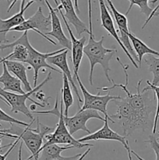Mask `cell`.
Listing matches in <instances>:
<instances>
[{"instance_id": "cell-1", "label": "cell", "mask_w": 159, "mask_h": 160, "mask_svg": "<svg viewBox=\"0 0 159 160\" xmlns=\"http://www.w3.org/2000/svg\"><path fill=\"white\" fill-rule=\"evenodd\" d=\"M91 0H88V20H89V38L88 42L84 48V54L87 56L90 62V74H89V83L90 85H93V72L96 64H100L104 70V76L107 78L108 82H112V79L109 77V72L111 68L109 67V62L112 59V56L117 52L116 49L104 48L103 45L104 37L102 36L101 40H95L93 33L91 20Z\"/></svg>"}, {"instance_id": "cell-2", "label": "cell", "mask_w": 159, "mask_h": 160, "mask_svg": "<svg viewBox=\"0 0 159 160\" xmlns=\"http://www.w3.org/2000/svg\"><path fill=\"white\" fill-rule=\"evenodd\" d=\"M53 130V128L41 123L39 119L37 118V128L35 129H32L30 127H25L24 129H21L15 128L13 124H11V128L7 129V131L9 134L20 137V140L31 152V156L34 160H38L43 139L46 134H50Z\"/></svg>"}, {"instance_id": "cell-3", "label": "cell", "mask_w": 159, "mask_h": 160, "mask_svg": "<svg viewBox=\"0 0 159 160\" xmlns=\"http://www.w3.org/2000/svg\"><path fill=\"white\" fill-rule=\"evenodd\" d=\"M51 80V73L49 72L48 76L46 77V78L39 85H37V87L34 88L31 92H26L25 94H17L13 93V92H6V91L3 90L0 87V99L2 100L5 103H6L11 108V112H14V113L21 112V113L24 114L26 117L31 119V121H33V120H34V117H33V113L30 111L29 108L26 106V101L28 99L32 103L37 105V106L45 108V105L44 103H40L37 102H35L34 99L31 98V95H32L33 94L40 90L41 88V87H43L46 83H48Z\"/></svg>"}, {"instance_id": "cell-4", "label": "cell", "mask_w": 159, "mask_h": 160, "mask_svg": "<svg viewBox=\"0 0 159 160\" xmlns=\"http://www.w3.org/2000/svg\"><path fill=\"white\" fill-rule=\"evenodd\" d=\"M113 102L116 105L117 110L116 113L112 114L110 117L118 120L123 131L124 137L131 135L137 130L145 131L147 128H151L149 124L143 121L137 115L126 98H122L121 99L115 100Z\"/></svg>"}, {"instance_id": "cell-5", "label": "cell", "mask_w": 159, "mask_h": 160, "mask_svg": "<svg viewBox=\"0 0 159 160\" xmlns=\"http://www.w3.org/2000/svg\"><path fill=\"white\" fill-rule=\"evenodd\" d=\"M59 108H60V111L56 116V117H59V122L57 123V126H56L54 132L51 133V134H48L45 136L46 142L42 145V147H46L48 145H54V144L67 145L68 146L71 145V146H73L76 148H82L84 147H93L94 145H92V144L81 143V142H78V140L75 139L73 137V135L70 134L65 121H64V108L62 99H61V104Z\"/></svg>"}, {"instance_id": "cell-6", "label": "cell", "mask_w": 159, "mask_h": 160, "mask_svg": "<svg viewBox=\"0 0 159 160\" xmlns=\"http://www.w3.org/2000/svg\"><path fill=\"white\" fill-rule=\"evenodd\" d=\"M76 81L79 83L80 88L82 92L83 96H84V101L82 107L79 110L83 111L85 109H93L98 112H101L104 115V117L108 116L107 112V106L109 102L115 101V100L121 99V96H113L110 95V92L106 95H100V92H98L97 95H92L86 89L84 85L83 84L82 81L80 79V77L78 74H74Z\"/></svg>"}, {"instance_id": "cell-7", "label": "cell", "mask_w": 159, "mask_h": 160, "mask_svg": "<svg viewBox=\"0 0 159 160\" xmlns=\"http://www.w3.org/2000/svg\"><path fill=\"white\" fill-rule=\"evenodd\" d=\"M51 28V15H48V17H45L43 13L41 7H38L37 10L35 13L31 17L20 23L18 26L12 28L10 31H18V32H24L28 31H34L41 36L45 38L47 41L51 42V44L55 45L56 42L51 40V38L46 36L45 33H42L41 31H47Z\"/></svg>"}, {"instance_id": "cell-8", "label": "cell", "mask_w": 159, "mask_h": 160, "mask_svg": "<svg viewBox=\"0 0 159 160\" xmlns=\"http://www.w3.org/2000/svg\"><path fill=\"white\" fill-rule=\"evenodd\" d=\"M26 46H27L28 50H29V59H28L27 64L30 66L28 68L31 69L33 68L34 72V87H37V78H38V73L39 70L41 69L44 68H48L49 70H53L55 72H57L59 73H62L59 70H58L57 69L53 67L52 66L50 65L49 63H48L47 62V59L49 58L50 56H55V55H57L59 53L65 51V48H62L61 49L57 50V51L51 52H47V53H42L40 52L37 51L32 45H31L30 42H28L26 43Z\"/></svg>"}, {"instance_id": "cell-9", "label": "cell", "mask_w": 159, "mask_h": 160, "mask_svg": "<svg viewBox=\"0 0 159 160\" xmlns=\"http://www.w3.org/2000/svg\"><path fill=\"white\" fill-rule=\"evenodd\" d=\"M90 119H98L101 121H104V118L98 113V111L93 109L79 110L73 117H64V121L71 135H73L79 131H86L90 134V131L87 129V123Z\"/></svg>"}, {"instance_id": "cell-10", "label": "cell", "mask_w": 159, "mask_h": 160, "mask_svg": "<svg viewBox=\"0 0 159 160\" xmlns=\"http://www.w3.org/2000/svg\"><path fill=\"white\" fill-rule=\"evenodd\" d=\"M106 2H107L108 5L109 10H111V12H112V16H113L114 19L115 20V23H116L117 26H118V31H119L118 36H119V38L121 40L122 43L123 44L125 48H126V50L131 55L132 59L136 62L137 61L139 62L138 57H137L135 51L132 48V44H131L130 40H129V36H128V33L130 31H129V26H128L127 17H126V15L121 13V12H119L117 10L116 8L115 7V6H114L113 3H112V2L111 0H106Z\"/></svg>"}, {"instance_id": "cell-11", "label": "cell", "mask_w": 159, "mask_h": 160, "mask_svg": "<svg viewBox=\"0 0 159 160\" xmlns=\"http://www.w3.org/2000/svg\"><path fill=\"white\" fill-rule=\"evenodd\" d=\"M55 2L57 5V7L55 8L56 11L61 15V17H62V20L64 21L65 27H66L67 31L70 34V39H71L70 41H71L72 44V62H73V69H74V74H78L80 65V62L82 61L83 56H84V48L85 46V42L87 38H86L85 36L82 37L80 39L76 38L71 28H70V25H69L68 22H67V20L65 19V16L62 12L60 5L57 2V0H55Z\"/></svg>"}, {"instance_id": "cell-12", "label": "cell", "mask_w": 159, "mask_h": 160, "mask_svg": "<svg viewBox=\"0 0 159 160\" xmlns=\"http://www.w3.org/2000/svg\"><path fill=\"white\" fill-rule=\"evenodd\" d=\"M98 3H99L100 7V17H101V27H102L103 28H104V29L108 32L109 35L113 37L114 39L118 42V44L120 45V47H121L122 49L123 50L125 54L127 56V57L129 58V60L131 61L132 65H133L136 68H139L138 64H137V62L132 59L131 55L129 54V52L126 50V48H125L123 44L122 43L121 40H120L119 36H118V32H117L116 29H115V24H114L113 19H112V15L110 14V12H109L108 6H107V5L105 4L104 0H98Z\"/></svg>"}, {"instance_id": "cell-13", "label": "cell", "mask_w": 159, "mask_h": 160, "mask_svg": "<svg viewBox=\"0 0 159 160\" xmlns=\"http://www.w3.org/2000/svg\"><path fill=\"white\" fill-rule=\"evenodd\" d=\"M108 121H111L112 123H115V121L110 117V116H107L104 117V125L102 128L98 131H95L94 133L88 134L84 138L78 139V142L81 143H86L88 141H99V140H110V141H117L119 142L120 143L123 144V145L125 147L128 146L129 144L126 141V137L122 136L116 133L115 131H112L108 125Z\"/></svg>"}, {"instance_id": "cell-14", "label": "cell", "mask_w": 159, "mask_h": 160, "mask_svg": "<svg viewBox=\"0 0 159 160\" xmlns=\"http://www.w3.org/2000/svg\"><path fill=\"white\" fill-rule=\"evenodd\" d=\"M45 4L48 6V9H49V14L51 15V31L49 32L45 33L46 36H52L54 37L56 40L59 42V43L65 49L71 51L72 49V44L71 41L68 39V38L65 36L64 34V31L62 30V24H61L60 20H59V17L57 15V11L55 9L51 6L48 0L45 1Z\"/></svg>"}, {"instance_id": "cell-15", "label": "cell", "mask_w": 159, "mask_h": 160, "mask_svg": "<svg viewBox=\"0 0 159 160\" xmlns=\"http://www.w3.org/2000/svg\"><path fill=\"white\" fill-rule=\"evenodd\" d=\"M24 3L25 1L22 0L20 11L12 17L6 19V20H2V18H0V44L8 42V40L6 39L7 33H9L12 28L18 26L26 20L24 18L25 11L34 3V2H28L26 6H24Z\"/></svg>"}, {"instance_id": "cell-16", "label": "cell", "mask_w": 159, "mask_h": 160, "mask_svg": "<svg viewBox=\"0 0 159 160\" xmlns=\"http://www.w3.org/2000/svg\"><path fill=\"white\" fill-rule=\"evenodd\" d=\"M68 52L69 50H65V51L59 53V54L50 56L49 58L47 59V62H48V63L51 64V65H55L59 67L61 70L62 74H65L67 77L69 82H70V84L73 87V91H74L75 94H76V97H77L78 108L80 109V104L84 102V101L82 100L81 97L80 96L77 87H76V83L74 82V80H73V76L71 74V70H70V67H69L68 61H67V54H68Z\"/></svg>"}, {"instance_id": "cell-17", "label": "cell", "mask_w": 159, "mask_h": 160, "mask_svg": "<svg viewBox=\"0 0 159 160\" xmlns=\"http://www.w3.org/2000/svg\"><path fill=\"white\" fill-rule=\"evenodd\" d=\"M59 2H60L59 5H60L62 9H63L65 10V13L63 14L65 19L68 20L69 23H71L74 27L77 35L80 36L83 33H87L88 34L89 28H87L86 23H84L78 17L73 1L72 0H59Z\"/></svg>"}, {"instance_id": "cell-18", "label": "cell", "mask_w": 159, "mask_h": 160, "mask_svg": "<svg viewBox=\"0 0 159 160\" xmlns=\"http://www.w3.org/2000/svg\"><path fill=\"white\" fill-rule=\"evenodd\" d=\"M2 73L0 76V83L3 84V90L17 94L26 93L22 88L21 81L17 77L11 74L4 62H2Z\"/></svg>"}, {"instance_id": "cell-19", "label": "cell", "mask_w": 159, "mask_h": 160, "mask_svg": "<svg viewBox=\"0 0 159 160\" xmlns=\"http://www.w3.org/2000/svg\"><path fill=\"white\" fill-rule=\"evenodd\" d=\"M3 62L6 64V67H7L8 70L10 73H13L14 76L17 77L20 81H21L22 84L23 85V88L25 89L26 92H30L33 90L31 88L30 82L28 81L27 75H26V68L23 62H17V61H12V60H5L3 58Z\"/></svg>"}, {"instance_id": "cell-20", "label": "cell", "mask_w": 159, "mask_h": 160, "mask_svg": "<svg viewBox=\"0 0 159 160\" xmlns=\"http://www.w3.org/2000/svg\"><path fill=\"white\" fill-rule=\"evenodd\" d=\"M128 36H129V40H130L131 44H132V48H133L136 54H137V57H138L139 68H140V66H141L142 59H143L144 55H153V56L159 57L158 52L155 51V50L152 49V48H150L149 46H147L143 41H141L140 38L136 37V36L134 35L132 33H131L130 31L128 33Z\"/></svg>"}, {"instance_id": "cell-21", "label": "cell", "mask_w": 159, "mask_h": 160, "mask_svg": "<svg viewBox=\"0 0 159 160\" xmlns=\"http://www.w3.org/2000/svg\"><path fill=\"white\" fill-rule=\"evenodd\" d=\"M62 79H63V84H62V100L64 106V117H68L69 115V109L70 106L73 104V93H72L71 88H70V84L69 82L67 77L65 74H62Z\"/></svg>"}, {"instance_id": "cell-22", "label": "cell", "mask_w": 159, "mask_h": 160, "mask_svg": "<svg viewBox=\"0 0 159 160\" xmlns=\"http://www.w3.org/2000/svg\"><path fill=\"white\" fill-rule=\"evenodd\" d=\"M130 3L129 8H128L127 11L126 12V15H127L129 12V11L131 10V9L132 8L133 6H139L140 9V12H143V14L147 17V21L145 22V23L143 24V26L142 27V28H144L145 26L148 23V22L151 20L154 17H155V13L154 12V9L151 8L149 6V0H128Z\"/></svg>"}, {"instance_id": "cell-23", "label": "cell", "mask_w": 159, "mask_h": 160, "mask_svg": "<svg viewBox=\"0 0 159 160\" xmlns=\"http://www.w3.org/2000/svg\"><path fill=\"white\" fill-rule=\"evenodd\" d=\"M145 62L147 65L148 70L154 76L152 82L151 83L153 85H157L159 83V57L149 55V56L145 59Z\"/></svg>"}, {"instance_id": "cell-24", "label": "cell", "mask_w": 159, "mask_h": 160, "mask_svg": "<svg viewBox=\"0 0 159 160\" xmlns=\"http://www.w3.org/2000/svg\"><path fill=\"white\" fill-rule=\"evenodd\" d=\"M147 84L149 86L151 91H153L154 93V95L157 98V107H156V112L155 115H154V124H153L152 128V133L155 134L156 131H157V120L159 118V86L157 85H153L150 81H147Z\"/></svg>"}, {"instance_id": "cell-25", "label": "cell", "mask_w": 159, "mask_h": 160, "mask_svg": "<svg viewBox=\"0 0 159 160\" xmlns=\"http://www.w3.org/2000/svg\"><path fill=\"white\" fill-rule=\"evenodd\" d=\"M0 121L6 122V123H10V125L11 124H18V125H21V126H23V127H31L34 120L31 121V123H30V124L29 123H25V122L20 121V120H17V119L13 118V117H12L11 116L8 115L6 112H5L4 111H3L2 109L0 108Z\"/></svg>"}, {"instance_id": "cell-26", "label": "cell", "mask_w": 159, "mask_h": 160, "mask_svg": "<svg viewBox=\"0 0 159 160\" xmlns=\"http://www.w3.org/2000/svg\"><path fill=\"white\" fill-rule=\"evenodd\" d=\"M145 142L150 144L151 148L154 150L156 155V160H159V143L157 142V139L154 135H150L149 139Z\"/></svg>"}, {"instance_id": "cell-27", "label": "cell", "mask_w": 159, "mask_h": 160, "mask_svg": "<svg viewBox=\"0 0 159 160\" xmlns=\"http://www.w3.org/2000/svg\"><path fill=\"white\" fill-rule=\"evenodd\" d=\"M82 154H76L75 156H70V157H64V156H55V157H51V158H48V159H41V160H77L81 156Z\"/></svg>"}, {"instance_id": "cell-28", "label": "cell", "mask_w": 159, "mask_h": 160, "mask_svg": "<svg viewBox=\"0 0 159 160\" xmlns=\"http://www.w3.org/2000/svg\"><path fill=\"white\" fill-rule=\"evenodd\" d=\"M35 97L37 98V99H38L39 102H46L48 106H49V105H50L49 103L47 102L48 100V98H50V97L47 98V97L45 96V93H44L42 91H41V90L37 91V93L35 94Z\"/></svg>"}, {"instance_id": "cell-29", "label": "cell", "mask_w": 159, "mask_h": 160, "mask_svg": "<svg viewBox=\"0 0 159 160\" xmlns=\"http://www.w3.org/2000/svg\"><path fill=\"white\" fill-rule=\"evenodd\" d=\"M0 136H2V137L11 138H14V139H17L19 138L17 135H15V134H9V133H8L7 129L0 130Z\"/></svg>"}, {"instance_id": "cell-30", "label": "cell", "mask_w": 159, "mask_h": 160, "mask_svg": "<svg viewBox=\"0 0 159 160\" xmlns=\"http://www.w3.org/2000/svg\"><path fill=\"white\" fill-rule=\"evenodd\" d=\"M23 142L20 140V147H19V152H18V160H23L22 159V148H23ZM26 160H27V159Z\"/></svg>"}, {"instance_id": "cell-31", "label": "cell", "mask_w": 159, "mask_h": 160, "mask_svg": "<svg viewBox=\"0 0 159 160\" xmlns=\"http://www.w3.org/2000/svg\"><path fill=\"white\" fill-rule=\"evenodd\" d=\"M90 150H91V149H90V148H87V151H86L85 152H84V153H83V154L81 155V156H80V157L79 159H78L77 160H84V158H85L86 156H87V155H88V153L90 152Z\"/></svg>"}, {"instance_id": "cell-32", "label": "cell", "mask_w": 159, "mask_h": 160, "mask_svg": "<svg viewBox=\"0 0 159 160\" xmlns=\"http://www.w3.org/2000/svg\"><path fill=\"white\" fill-rule=\"evenodd\" d=\"M125 148H126V150H127V153H128V158H129V160H132V153H131V150L130 148H129V146L128 145V146L125 147Z\"/></svg>"}, {"instance_id": "cell-33", "label": "cell", "mask_w": 159, "mask_h": 160, "mask_svg": "<svg viewBox=\"0 0 159 160\" xmlns=\"http://www.w3.org/2000/svg\"><path fill=\"white\" fill-rule=\"evenodd\" d=\"M37 105H35V104H34V103H32V104L31 105H30V111H31V112H35L36 111V108H37Z\"/></svg>"}, {"instance_id": "cell-34", "label": "cell", "mask_w": 159, "mask_h": 160, "mask_svg": "<svg viewBox=\"0 0 159 160\" xmlns=\"http://www.w3.org/2000/svg\"><path fill=\"white\" fill-rule=\"evenodd\" d=\"M17 1H18V0H12V2H11V4L9 5V9H8V10H7V12H9V11L11 10V9H12V8L13 7L14 5H15L16 3H17Z\"/></svg>"}, {"instance_id": "cell-35", "label": "cell", "mask_w": 159, "mask_h": 160, "mask_svg": "<svg viewBox=\"0 0 159 160\" xmlns=\"http://www.w3.org/2000/svg\"><path fill=\"white\" fill-rule=\"evenodd\" d=\"M74 2V6H75V9H76V11L77 12H80V9H79V6H78V0H73Z\"/></svg>"}, {"instance_id": "cell-36", "label": "cell", "mask_w": 159, "mask_h": 160, "mask_svg": "<svg viewBox=\"0 0 159 160\" xmlns=\"http://www.w3.org/2000/svg\"><path fill=\"white\" fill-rule=\"evenodd\" d=\"M131 153H132V155H134V156H136V158H137V159H138V160H145V159H142V158L140 157V156H139V155L137 154V153H136L135 152H134V151H131Z\"/></svg>"}, {"instance_id": "cell-37", "label": "cell", "mask_w": 159, "mask_h": 160, "mask_svg": "<svg viewBox=\"0 0 159 160\" xmlns=\"http://www.w3.org/2000/svg\"><path fill=\"white\" fill-rule=\"evenodd\" d=\"M22 1V0H21ZM23 1H26V0H23ZM27 1H32V2H38V3H44L45 2V1H46V0H27Z\"/></svg>"}, {"instance_id": "cell-38", "label": "cell", "mask_w": 159, "mask_h": 160, "mask_svg": "<svg viewBox=\"0 0 159 160\" xmlns=\"http://www.w3.org/2000/svg\"><path fill=\"white\" fill-rule=\"evenodd\" d=\"M12 143H11V144H9V145H4V146H2V139L0 138V150L1 149H2V148H6V147H9V146H11V145H12Z\"/></svg>"}, {"instance_id": "cell-39", "label": "cell", "mask_w": 159, "mask_h": 160, "mask_svg": "<svg viewBox=\"0 0 159 160\" xmlns=\"http://www.w3.org/2000/svg\"><path fill=\"white\" fill-rule=\"evenodd\" d=\"M157 1H158V0H152V1H151V2L152 3V4H154V3H155L156 2H157Z\"/></svg>"}, {"instance_id": "cell-40", "label": "cell", "mask_w": 159, "mask_h": 160, "mask_svg": "<svg viewBox=\"0 0 159 160\" xmlns=\"http://www.w3.org/2000/svg\"><path fill=\"white\" fill-rule=\"evenodd\" d=\"M27 160H34V159H33V157H32V156H30V157L29 158H27Z\"/></svg>"}, {"instance_id": "cell-41", "label": "cell", "mask_w": 159, "mask_h": 160, "mask_svg": "<svg viewBox=\"0 0 159 160\" xmlns=\"http://www.w3.org/2000/svg\"><path fill=\"white\" fill-rule=\"evenodd\" d=\"M2 62H3V58H1V59H0V64L2 63Z\"/></svg>"}, {"instance_id": "cell-42", "label": "cell", "mask_w": 159, "mask_h": 160, "mask_svg": "<svg viewBox=\"0 0 159 160\" xmlns=\"http://www.w3.org/2000/svg\"><path fill=\"white\" fill-rule=\"evenodd\" d=\"M6 1H7L8 2H10V0H6Z\"/></svg>"}, {"instance_id": "cell-43", "label": "cell", "mask_w": 159, "mask_h": 160, "mask_svg": "<svg viewBox=\"0 0 159 160\" xmlns=\"http://www.w3.org/2000/svg\"><path fill=\"white\" fill-rule=\"evenodd\" d=\"M158 133H159V131H158ZM159 140V138H157V141H158Z\"/></svg>"}, {"instance_id": "cell-44", "label": "cell", "mask_w": 159, "mask_h": 160, "mask_svg": "<svg viewBox=\"0 0 159 160\" xmlns=\"http://www.w3.org/2000/svg\"><path fill=\"white\" fill-rule=\"evenodd\" d=\"M1 127H2V125H1V124H0V128H1Z\"/></svg>"}, {"instance_id": "cell-45", "label": "cell", "mask_w": 159, "mask_h": 160, "mask_svg": "<svg viewBox=\"0 0 159 160\" xmlns=\"http://www.w3.org/2000/svg\"><path fill=\"white\" fill-rule=\"evenodd\" d=\"M0 45H1V44H0Z\"/></svg>"}]
</instances>
